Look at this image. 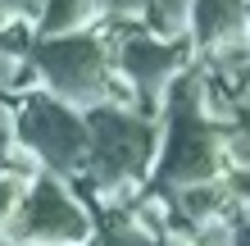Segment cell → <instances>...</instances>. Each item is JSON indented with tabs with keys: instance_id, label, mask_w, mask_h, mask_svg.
Listing matches in <instances>:
<instances>
[]
</instances>
